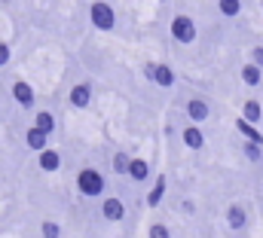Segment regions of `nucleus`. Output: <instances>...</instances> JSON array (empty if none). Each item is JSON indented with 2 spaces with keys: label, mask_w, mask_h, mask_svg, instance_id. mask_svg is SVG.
Wrapping results in <instances>:
<instances>
[{
  "label": "nucleus",
  "mask_w": 263,
  "mask_h": 238,
  "mask_svg": "<svg viewBox=\"0 0 263 238\" xmlns=\"http://www.w3.org/2000/svg\"><path fill=\"white\" fill-rule=\"evenodd\" d=\"M77 189H80V195H86V199H101V195L107 192V177H104L98 168H83V171L77 174Z\"/></svg>",
  "instance_id": "nucleus-1"
},
{
  "label": "nucleus",
  "mask_w": 263,
  "mask_h": 238,
  "mask_svg": "<svg viewBox=\"0 0 263 238\" xmlns=\"http://www.w3.org/2000/svg\"><path fill=\"white\" fill-rule=\"evenodd\" d=\"M89 22L95 31H114L117 28V9L104 0H92L89 6Z\"/></svg>",
  "instance_id": "nucleus-2"
},
{
  "label": "nucleus",
  "mask_w": 263,
  "mask_h": 238,
  "mask_svg": "<svg viewBox=\"0 0 263 238\" xmlns=\"http://www.w3.org/2000/svg\"><path fill=\"white\" fill-rule=\"evenodd\" d=\"M168 31H172V40H175V43H181V46H190V43L199 37L196 22H193L190 15H184V12H178V15L172 18Z\"/></svg>",
  "instance_id": "nucleus-3"
},
{
  "label": "nucleus",
  "mask_w": 263,
  "mask_h": 238,
  "mask_svg": "<svg viewBox=\"0 0 263 238\" xmlns=\"http://www.w3.org/2000/svg\"><path fill=\"white\" fill-rule=\"evenodd\" d=\"M67 104H70V107H77V110H86V107L92 104V83H89V80L73 83V86H70V92H67Z\"/></svg>",
  "instance_id": "nucleus-4"
},
{
  "label": "nucleus",
  "mask_w": 263,
  "mask_h": 238,
  "mask_svg": "<svg viewBox=\"0 0 263 238\" xmlns=\"http://www.w3.org/2000/svg\"><path fill=\"white\" fill-rule=\"evenodd\" d=\"M101 217H104V220H110V223L126 220V202H123V199H117V195H107V199L101 202Z\"/></svg>",
  "instance_id": "nucleus-5"
},
{
  "label": "nucleus",
  "mask_w": 263,
  "mask_h": 238,
  "mask_svg": "<svg viewBox=\"0 0 263 238\" xmlns=\"http://www.w3.org/2000/svg\"><path fill=\"white\" fill-rule=\"evenodd\" d=\"M181 141H184V147L193 150V153L205 150V131H202L199 125H193V122H187V125L181 128Z\"/></svg>",
  "instance_id": "nucleus-6"
},
{
  "label": "nucleus",
  "mask_w": 263,
  "mask_h": 238,
  "mask_svg": "<svg viewBox=\"0 0 263 238\" xmlns=\"http://www.w3.org/2000/svg\"><path fill=\"white\" fill-rule=\"evenodd\" d=\"M227 226L236 229V232L248 229V208H245L242 202H233V205L227 208Z\"/></svg>",
  "instance_id": "nucleus-7"
},
{
  "label": "nucleus",
  "mask_w": 263,
  "mask_h": 238,
  "mask_svg": "<svg viewBox=\"0 0 263 238\" xmlns=\"http://www.w3.org/2000/svg\"><path fill=\"white\" fill-rule=\"evenodd\" d=\"M12 101L18 104V107H34V86L28 83V80H15L12 83Z\"/></svg>",
  "instance_id": "nucleus-8"
},
{
  "label": "nucleus",
  "mask_w": 263,
  "mask_h": 238,
  "mask_svg": "<svg viewBox=\"0 0 263 238\" xmlns=\"http://www.w3.org/2000/svg\"><path fill=\"white\" fill-rule=\"evenodd\" d=\"M184 110H187V116H190L193 125H199V122H205V119L211 116V104H208L205 98H190V101L184 104Z\"/></svg>",
  "instance_id": "nucleus-9"
},
{
  "label": "nucleus",
  "mask_w": 263,
  "mask_h": 238,
  "mask_svg": "<svg viewBox=\"0 0 263 238\" xmlns=\"http://www.w3.org/2000/svg\"><path fill=\"white\" fill-rule=\"evenodd\" d=\"M37 165H40V171H43V174H55V171L62 168V153H59L55 147H46V150H40Z\"/></svg>",
  "instance_id": "nucleus-10"
},
{
  "label": "nucleus",
  "mask_w": 263,
  "mask_h": 238,
  "mask_svg": "<svg viewBox=\"0 0 263 238\" xmlns=\"http://www.w3.org/2000/svg\"><path fill=\"white\" fill-rule=\"evenodd\" d=\"M135 183H144V180L153 177V168H150V162L147 159H141V156H132L129 159V171H126Z\"/></svg>",
  "instance_id": "nucleus-11"
},
{
  "label": "nucleus",
  "mask_w": 263,
  "mask_h": 238,
  "mask_svg": "<svg viewBox=\"0 0 263 238\" xmlns=\"http://www.w3.org/2000/svg\"><path fill=\"white\" fill-rule=\"evenodd\" d=\"M159 89H172L175 83H178V73H175V67H168V64H153V76H150Z\"/></svg>",
  "instance_id": "nucleus-12"
},
{
  "label": "nucleus",
  "mask_w": 263,
  "mask_h": 238,
  "mask_svg": "<svg viewBox=\"0 0 263 238\" xmlns=\"http://www.w3.org/2000/svg\"><path fill=\"white\" fill-rule=\"evenodd\" d=\"M34 128H37V131H43V134L49 137V134H55L59 119H55L52 110H37V113H34Z\"/></svg>",
  "instance_id": "nucleus-13"
},
{
  "label": "nucleus",
  "mask_w": 263,
  "mask_h": 238,
  "mask_svg": "<svg viewBox=\"0 0 263 238\" xmlns=\"http://www.w3.org/2000/svg\"><path fill=\"white\" fill-rule=\"evenodd\" d=\"M236 128L242 131V137H245L248 144H254V147H263V134L257 131V125H251V122H245V119L239 116V119H236Z\"/></svg>",
  "instance_id": "nucleus-14"
},
{
  "label": "nucleus",
  "mask_w": 263,
  "mask_h": 238,
  "mask_svg": "<svg viewBox=\"0 0 263 238\" xmlns=\"http://www.w3.org/2000/svg\"><path fill=\"white\" fill-rule=\"evenodd\" d=\"M25 144H28V150H34V153H40V150H46L49 147V137L43 134V131H37L34 125L25 131Z\"/></svg>",
  "instance_id": "nucleus-15"
},
{
  "label": "nucleus",
  "mask_w": 263,
  "mask_h": 238,
  "mask_svg": "<svg viewBox=\"0 0 263 238\" xmlns=\"http://www.w3.org/2000/svg\"><path fill=\"white\" fill-rule=\"evenodd\" d=\"M239 76H242V83H245V86H251V89H257V86L263 83V70H260V67H254V64H242Z\"/></svg>",
  "instance_id": "nucleus-16"
},
{
  "label": "nucleus",
  "mask_w": 263,
  "mask_h": 238,
  "mask_svg": "<svg viewBox=\"0 0 263 238\" xmlns=\"http://www.w3.org/2000/svg\"><path fill=\"white\" fill-rule=\"evenodd\" d=\"M242 119H245V122H251V125H260L263 107L257 104V101H245V104H242Z\"/></svg>",
  "instance_id": "nucleus-17"
},
{
  "label": "nucleus",
  "mask_w": 263,
  "mask_h": 238,
  "mask_svg": "<svg viewBox=\"0 0 263 238\" xmlns=\"http://www.w3.org/2000/svg\"><path fill=\"white\" fill-rule=\"evenodd\" d=\"M165 186H168V180H165V177H156L153 189L147 192V205H150V208H156V205H159V202L165 199Z\"/></svg>",
  "instance_id": "nucleus-18"
},
{
  "label": "nucleus",
  "mask_w": 263,
  "mask_h": 238,
  "mask_svg": "<svg viewBox=\"0 0 263 238\" xmlns=\"http://www.w3.org/2000/svg\"><path fill=\"white\" fill-rule=\"evenodd\" d=\"M217 12L227 18H236L242 12V0H217Z\"/></svg>",
  "instance_id": "nucleus-19"
},
{
  "label": "nucleus",
  "mask_w": 263,
  "mask_h": 238,
  "mask_svg": "<svg viewBox=\"0 0 263 238\" xmlns=\"http://www.w3.org/2000/svg\"><path fill=\"white\" fill-rule=\"evenodd\" d=\"M129 153H126V150H117V153H114V174H126V171H129Z\"/></svg>",
  "instance_id": "nucleus-20"
},
{
  "label": "nucleus",
  "mask_w": 263,
  "mask_h": 238,
  "mask_svg": "<svg viewBox=\"0 0 263 238\" xmlns=\"http://www.w3.org/2000/svg\"><path fill=\"white\" fill-rule=\"evenodd\" d=\"M40 238H62V226L55 220H43L40 223Z\"/></svg>",
  "instance_id": "nucleus-21"
},
{
  "label": "nucleus",
  "mask_w": 263,
  "mask_h": 238,
  "mask_svg": "<svg viewBox=\"0 0 263 238\" xmlns=\"http://www.w3.org/2000/svg\"><path fill=\"white\" fill-rule=\"evenodd\" d=\"M147 235H150V238H172V229H168L165 223H153Z\"/></svg>",
  "instance_id": "nucleus-22"
},
{
  "label": "nucleus",
  "mask_w": 263,
  "mask_h": 238,
  "mask_svg": "<svg viewBox=\"0 0 263 238\" xmlns=\"http://www.w3.org/2000/svg\"><path fill=\"white\" fill-rule=\"evenodd\" d=\"M9 61H12V46L0 40V67H9Z\"/></svg>",
  "instance_id": "nucleus-23"
},
{
  "label": "nucleus",
  "mask_w": 263,
  "mask_h": 238,
  "mask_svg": "<svg viewBox=\"0 0 263 238\" xmlns=\"http://www.w3.org/2000/svg\"><path fill=\"white\" fill-rule=\"evenodd\" d=\"M245 156H248L251 162H260V159H263V147H254V144H245Z\"/></svg>",
  "instance_id": "nucleus-24"
},
{
  "label": "nucleus",
  "mask_w": 263,
  "mask_h": 238,
  "mask_svg": "<svg viewBox=\"0 0 263 238\" xmlns=\"http://www.w3.org/2000/svg\"><path fill=\"white\" fill-rule=\"evenodd\" d=\"M248 55H251V58H248V64H254V67H260V70H263V46H254Z\"/></svg>",
  "instance_id": "nucleus-25"
},
{
  "label": "nucleus",
  "mask_w": 263,
  "mask_h": 238,
  "mask_svg": "<svg viewBox=\"0 0 263 238\" xmlns=\"http://www.w3.org/2000/svg\"><path fill=\"white\" fill-rule=\"evenodd\" d=\"M181 211H184V214H196V202H193V199H184V202H181Z\"/></svg>",
  "instance_id": "nucleus-26"
},
{
  "label": "nucleus",
  "mask_w": 263,
  "mask_h": 238,
  "mask_svg": "<svg viewBox=\"0 0 263 238\" xmlns=\"http://www.w3.org/2000/svg\"><path fill=\"white\" fill-rule=\"evenodd\" d=\"M159 3H165V0H159Z\"/></svg>",
  "instance_id": "nucleus-27"
},
{
  "label": "nucleus",
  "mask_w": 263,
  "mask_h": 238,
  "mask_svg": "<svg viewBox=\"0 0 263 238\" xmlns=\"http://www.w3.org/2000/svg\"><path fill=\"white\" fill-rule=\"evenodd\" d=\"M260 6H263V0H260Z\"/></svg>",
  "instance_id": "nucleus-28"
}]
</instances>
